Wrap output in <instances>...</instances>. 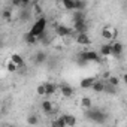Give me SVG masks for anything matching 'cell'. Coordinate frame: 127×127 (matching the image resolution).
<instances>
[{"label": "cell", "instance_id": "cell-16", "mask_svg": "<svg viewBox=\"0 0 127 127\" xmlns=\"http://www.w3.org/2000/svg\"><path fill=\"white\" fill-rule=\"evenodd\" d=\"M93 84H94V79L93 78H84L81 81V87L82 88H93Z\"/></svg>", "mask_w": 127, "mask_h": 127}, {"label": "cell", "instance_id": "cell-14", "mask_svg": "<svg viewBox=\"0 0 127 127\" xmlns=\"http://www.w3.org/2000/svg\"><path fill=\"white\" fill-rule=\"evenodd\" d=\"M63 6L67 11H75V0H61Z\"/></svg>", "mask_w": 127, "mask_h": 127}, {"label": "cell", "instance_id": "cell-27", "mask_svg": "<svg viewBox=\"0 0 127 127\" xmlns=\"http://www.w3.org/2000/svg\"><path fill=\"white\" fill-rule=\"evenodd\" d=\"M108 82H109V84H112V85H115V87H117V85H118V84H120V79H118V78H117V76H109V79H108Z\"/></svg>", "mask_w": 127, "mask_h": 127}, {"label": "cell", "instance_id": "cell-11", "mask_svg": "<svg viewBox=\"0 0 127 127\" xmlns=\"http://www.w3.org/2000/svg\"><path fill=\"white\" fill-rule=\"evenodd\" d=\"M11 60L15 63V64H18L20 67H23V66H24V58H23L20 54H12V55H11Z\"/></svg>", "mask_w": 127, "mask_h": 127}, {"label": "cell", "instance_id": "cell-28", "mask_svg": "<svg viewBox=\"0 0 127 127\" xmlns=\"http://www.w3.org/2000/svg\"><path fill=\"white\" fill-rule=\"evenodd\" d=\"M18 67H20V66H18V64H15V63H14L12 60L9 61V64H8V69H9V70H12V72H15V70L18 69Z\"/></svg>", "mask_w": 127, "mask_h": 127}, {"label": "cell", "instance_id": "cell-18", "mask_svg": "<svg viewBox=\"0 0 127 127\" xmlns=\"http://www.w3.org/2000/svg\"><path fill=\"white\" fill-rule=\"evenodd\" d=\"M93 90H94L96 93H102V91H105V84H103L102 81H94Z\"/></svg>", "mask_w": 127, "mask_h": 127}, {"label": "cell", "instance_id": "cell-3", "mask_svg": "<svg viewBox=\"0 0 127 127\" xmlns=\"http://www.w3.org/2000/svg\"><path fill=\"white\" fill-rule=\"evenodd\" d=\"M100 55L96 54L94 51H85L79 54V63H87V61H99Z\"/></svg>", "mask_w": 127, "mask_h": 127}, {"label": "cell", "instance_id": "cell-17", "mask_svg": "<svg viewBox=\"0 0 127 127\" xmlns=\"http://www.w3.org/2000/svg\"><path fill=\"white\" fill-rule=\"evenodd\" d=\"M24 39H26V43H29V45H34V43L37 42V37H36V36H33L30 32H29V33H26Z\"/></svg>", "mask_w": 127, "mask_h": 127}, {"label": "cell", "instance_id": "cell-15", "mask_svg": "<svg viewBox=\"0 0 127 127\" xmlns=\"http://www.w3.org/2000/svg\"><path fill=\"white\" fill-rule=\"evenodd\" d=\"M75 21H85L84 11H73V23Z\"/></svg>", "mask_w": 127, "mask_h": 127}, {"label": "cell", "instance_id": "cell-1", "mask_svg": "<svg viewBox=\"0 0 127 127\" xmlns=\"http://www.w3.org/2000/svg\"><path fill=\"white\" fill-rule=\"evenodd\" d=\"M45 29H46V20H45V17H39V18L36 20V23L32 26L30 33H32L33 36L39 37V36L45 32Z\"/></svg>", "mask_w": 127, "mask_h": 127}, {"label": "cell", "instance_id": "cell-23", "mask_svg": "<svg viewBox=\"0 0 127 127\" xmlns=\"http://www.w3.org/2000/svg\"><path fill=\"white\" fill-rule=\"evenodd\" d=\"M37 123H39V118H37L36 115H29V118H27V124L34 126V124H37Z\"/></svg>", "mask_w": 127, "mask_h": 127}, {"label": "cell", "instance_id": "cell-6", "mask_svg": "<svg viewBox=\"0 0 127 127\" xmlns=\"http://www.w3.org/2000/svg\"><path fill=\"white\" fill-rule=\"evenodd\" d=\"M73 29L76 33H87V24L85 21H75L73 23Z\"/></svg>", "mask_w": 127, "mask_h": 127}, {"label": "cell", "instance_id": "cell-5", "mask_svg": "<svg viewBox=\"0 0 127 127\" xmlns=\"http://www.w3.org/2000/svg\"><path fill=\"white\" fill-rule=\"evenodd\" d=\"M60 93L64 96V97H72L73 96V88L67 84H61L60 85Z\"/></svg>", "mask_w": 127, "mask_h": 127}, {"label": "cell", "instance_id": "cell-20", "mask_svg": "<svg viewBox=\"0 0 127 127\" xmlns=\"http://www.w3.org/2000/svg\"><path fill=\"white\" fill-rule=\"evenodd\" d=\"M66 120V126H75L76 124V118L73 115H63Z\"/></svg>", "mask_w": 127, "mask_h": 127}, {"label": "cell", "instance_id": "cell-31", "mask_svg": "<svg viewBox=\"0 0 127 127\" xmlns=\"http://www.w3.org/2000/svg\"><path fill=\"white\" fill-rule=\"evenodd\" d=\"M123 81H124V84L127 85V73H124V75H123Z\"/></svg>", "mask_w": 127, "mask_h": 127}, {"label": "cell", "instance_id": "cell-30", "mask_svg": "<svg viewBox=\"0 0 127 127\" xmlns=\"http://www.w3.org/2000/svg\"><path fill=\"white\" fill-rule=\"evenodd\" d=\"M29 3H30V0H21V6H24V8H26Z\"/></svg>", "mask_w": 127, "mask_h": 127}, {"label": "cell", "instance_id": "cell-10", "mask_svg": "<svg viewBox=\"0 0 127 127\" xmlns=\"http://www.w3.org/2000/svg\"><path fill=\"white\" fill-rule=\"evenodd\" d=\"M102 36H103L106 40H112V39H114V36H115V33H114V30H112V29L105 27V29L102 30Z\"/></svg>", "mask_w": 127, "mask_h": 127}, {"label": "cell", "instance_id": "cell-24", "mask_svg": "<svg viewBox=\"0 0 127 127\" xmlns=\"http://www.w3.org/2000/svg\"><path fill=\"white\" fill-rule=\"evenodd\" d=\"M105 91L106 93H109V94H115V85H112V84H105Z\"/></svg>", "mask_w": 127, "mask_h": 127}, {"label": "cell", "instance_id": "cell-25", "mask_svg": "<svg viewBox=\"0 0 127 127\" xmlns=\"http://www.w3.org/2000/svg\"><path fill=\"white\" fill-rule=\"evenodd\" d=\"M81 103H82V106H84V108H87V109H90V108H91V99H90V97H82Z\"/></svg>", "mask_w": 127, "mask_h": 127}, {"label": "cell", "instance_id": "cell-2", "mask_svg": "<svg viewBox=\"0 0 127 127\" xmlns=\"http://www.w3.org/2000/svg\"><path fill=\"white\" fill-rule=\"evenodd\" d=\"M106 114L105 112H102V111H99V109H91L90 108V111L87 112V118L88 120H91L93 123H97V124H103L105 121H106Z\"/></svg>", "mask_w": 127, "mask_h": 127}, {"label": "cell", "instance_id": "cell-13", "mask_svg": "<svg viewBox=\"0 0 127 127\" xmlns=\"http://www.w3.org/2000/svg\"><path fill=\"white\" fill-rule=\"evenodd\" d=\"M45 90H46V96H51L57 91V85L52 84V82H46L45 84Z\"/></svg>", "mask_w": 127, "mask_h": 127}, {"label": "cell", "instance_id": "cell-19", "mask_svg": "<svg viewBox=\"0 0 127 127\" xmlns=\"http://www.w3.org/2000/svg\"><path fill=\"white\" fill-rule=\"evenodd\" d=\"M42 111H43L45 114H51V112H52V103H51L49 100L42 102Z\"/></svg>", "mask_w": 127, "mask_h": 127}, {"label": "cell", "instance_id": "cell-4", "mask_svg": "<svg viewBox=\"0 0 127 127\" xmlns=\"http://www.w3.org/2000/svg\"><path fill=\"white\" fill-rule=\"evenodd\" d=\"M55 33L58 34V36H61V37H64V36H70L73 32H72V29H69V27H66V26H57L55 27Z\"/></svg>", "mask_w": 127, "mask_h": 127}, {"label": "cell", "instance_id": "cell-9", "mask_svg": "<svg viewBox=\"0 0 127 127\" xmlns=\"http://www.w3.org/2000/svg\"><path fill=\"white\" fill-rule=\"evenodd\" d=\"M123 54V43L121 42H114L112 43V55L118 57Z\"/></svg>", "mask_w": 127, "mask_h": 127}, {"label": "cell", "instance_id": "cell-29", "mask_svg": "<svg viewBox=\"0 0 127 127\" xmlns=\"http://www.w3.org/2000/svg\"><path fill=\"white\" fill-rule=\"evenodd\" d=\"M3 18H5L6 21H11V20H12V15H11V12H9V11H5V12H3Z\"/></svg>", "mask_w": 127, "mask_h": 127}, {"label": "cell", "instance_id": "cell-8", "mask_svg": "<svg viewBox=\"0 0 127 127\" xmlns=\"http://www.w3.org/2000/svg\"><path fill=\"white\" fill-rule=\"evenodd\" d=\"M100 55H102V57L112 55V43H103V45L100 46Z\"/></svg>", "mask_w": 127, "mask_h": 127}, {"label": "cell", "instance_id": "cell-22", "mask_svg": "<svg viewBox=\"0 0 127 127\" xmlns=\"http://www.w3.org/2000/svg\"><path fill=\"white\" fill-rule=\"evenodd\" d=\"M84 9H85L84 0H75V11H84Z\"/></svg>", "mask_w": 127, "mask_h": 127}, {"label": "cell", "instance_id": "cell-7", "mask_svg": "<svg viewBox=\"0 0 127 127\" xmlns=\"http://www.w3.org/2000/svg\"><path fill=\"white\" fill-rule=\"evenodd\" d=\"M76 42H78L79 45H90V43H91V40H90V37H88L87 33H78Z\"/></svg>", "mask_w": 127, "mask_h": 127}, {"label": "cell", "instance_id": "cell-12", "mask_svg": "<svg viewBox=\"0 0 127 127\" xmlns=\"http://www.w3.org/2000/svg\"><path fill=\"white\" fill-rule=\"evenodd\" d=\"M46 58H48V55H46L43 51H40V52H37V54H36L34 61L37 63V64H42V63H45V61H46Z\"/></svg>", "mask_w": 127, "mask_h": 127}, {"label": "cell", "instance_id": "cell-26", "mask_svg": "<svg viewBox=\"0 0 127 127\" xmlns=\"http://www.w3.org/2000/svg\"><path fill=\"white\" fill-rule=\"evenodd\" d=\"M36 91H37V94H39V96H46V90H45V84H42V85H39V87L36 88Z\"/></svg>", "mask_w": 127, "mask_h": 127}, {"label": "cell", "instance_id": "cell-21", "mask_svg": "<svg viewBox=\"0 0 127 127\" xmlns=\"http://www.w3.org/2000/svg\"><path fill=\"white\" fill-rule=\"evenodd\" d=\"M52 126H57V127H64L66 126V120H64V117H60V118H57L54 123H52Z\"/></svg>", "mask_w": 127, "mask_h": 127}]
</instances>
